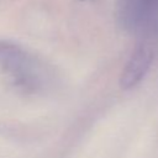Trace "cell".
Wrapping results in <instances>:
<instances>
[{
  "instance_id": "obj_1",
  "label": "cell",
  "mask_w": 158,
  "mask_h": 158,
  "mask_svg": "<svg viewBox=\"0 0 158 158\" xmlns=\"http://www.w3.org/2000/svg\"><path fill=\"white\" fill-rule=\"evenodd\" d=\"M118 16L136 35L131 56L153 63L158 48V0H121Z\"/></svg>"
},
{
  "instance_id": "obj_2",
  "label": "cell",
  "mask_w": 158,
  "mask_h": 158,
  "mask_svg": "<svg viewBox=\"0 0 158 158\" xmlns=\"http://www.w3.org/2000/svg\"><path fill=\"white\" fill-rule=\"evenodd\" d=\"M0 70L19 90L35 94L43 91L51 75L43 63L21 46L0 41Z\"/></svg>"
}]
</instances>
